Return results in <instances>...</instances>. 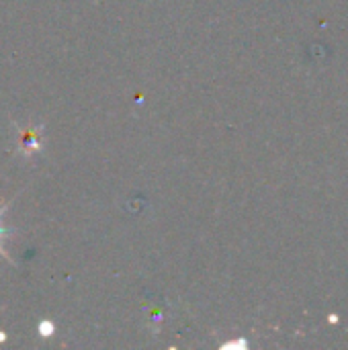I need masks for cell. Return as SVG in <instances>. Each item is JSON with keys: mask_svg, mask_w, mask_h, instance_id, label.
<instances>
[{"mask_svg": "<svg viewBox=\"0 0 348 350\" xmlns=\"http://www.w3.org/2000/svg\"><path fill=\"white\" fill-rule=\"evenodd\" d=\"M2 211H4V207L0 209V215H2ZM2 234H4V228L0 226V238H2ZM0 254H4V252H2V246H0ZM4 256H6V254H4Z\"/></svg>", "mask_w": 348, "mask_h": 350, "instance_id": "6da1fadb", "label": "cell"}]
</instances>
